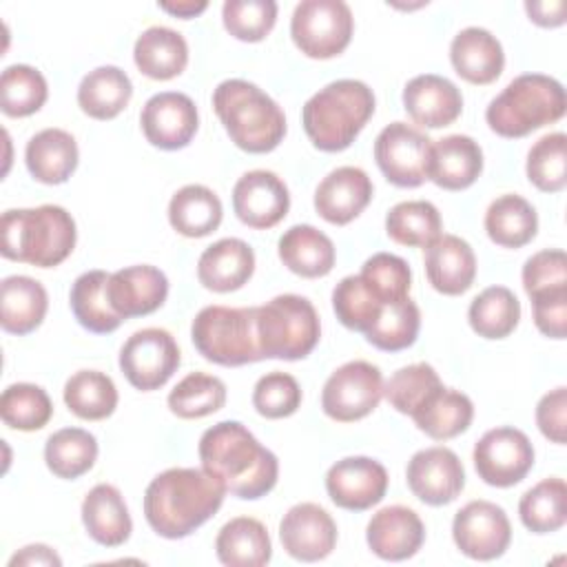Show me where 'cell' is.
<instances>
[{
    "label": "cell",
    "instance_id": "obj_1",
    "mask_svg": "<svg viewBox=\"0 0 567 567\" xmlns=\"http://www.w3.org/2000/svg\"><path fill=\"white\" fill-rule=\"evenodd\" d=\"M197 452L202 467L237 498L257 501L277 485V456L239 421H219L208 427Z\"/></svg>",
    "mask_w": 567,
    "mask_h": 567
},
{
    "label": "cell",
    "instance_id": "obj_2",
    "mask_svg": "<svg viewBox=\"0 0 567 567\" xmlns=\"http://www.w3.org/2000/svg\"><path fill=\"white\" fill-rule=\"evenodd\" d=\"M226 487L204 467H171L157 474L144 492V516L162 538H186L224 503Z\"/></svg>",
    "mask_w": 567,
    "mask_h": 567
},
{
    "label": "cell",
    "instance_id": "obj_3",
    "mask_svg": "<svg viewBox=\"0 0 567 567\" xmlns=\"http://www.w3.org/2000/svg\"><path fill=\"white\" fill-rule=\"evenodd\" d=\"M75 239L71 213L55 204L11 208L0 219V250L11 261L38 268L60 266L73 252Z\"/></svg>",
    "mask_w": 567,
    "mask_h": 567
},
{
    "label": "cell",
    "instance_id": "obj_4",
    "mask_svg": "<svg viewBox=\"0 0 567 567\" xmlns=\"http://www.w3.org/2000/svg\"><path fill=\"white\" fill-rule=\"evenodd\" d=\"M213 109L230 142L246 153H270L286 135L281 106L248 80H224L213 91Z\"/></svg>",
    "mask_w": 567,
    "mask_h": 567
},
{
    "label": "cell",
    "instance_id": "obj_5",
    "mask_svg": "<svg viewBox=\"0 0 567 567\" xmlns=\"http://www.w3.org/2000/svg\"><path fill=\"white\" fill-rule=\"evenodd\" d=\"M374 113V93L361 80H334L319 89L301 111V124L315 148L346 151Z\"/></svg>",
    "mask_w": 567,
    "mask_h": 567
},
{
    "label": "cell",
    "instance_id": "obj_6",
    "mask_svg": "<svg viewBox=\"0 0 567 567\" xmlns=\"http://www.w3.org/2000/svg\"><path fill=\"white\" fill-rule=\"evenodd\" d=\"M567 97L556 78L525 73L514 78L489 104L485 120L489 128L507 140H518L565 115Z\"/></svg>",
    "mask_w": 567,
    "mask_h": 567
},
{
    "label": "cell",
    "instance_id": "obj_7",
    "mask_svg": "<svg viewBox=\"0 0 567 567\" xmlns=\"http://www.w3.org/2000/svg\"><path fill=\"white\" fill-rule=\"evenodd\" d=\"M190 339L197 352L217 365L237 368L264 359L257 339V308L206 306L190 323Z\"/></svg>",
    "mask_w": 567,
    "mask_h": 567
},
{
    "label": "cell",
    "instance_id": "obj_8",
    "mask_svg": "<svg viewBox=\"0 0 567 567\" xmlns=\"http://www.w3.org/2000/svg\"><path fill=\"white\" fill-rule=\"evenodd\" d=\"M319 337V315L306 297L288 292L257 306V339L264 359H303L315 350Z\"/></svg>",
    "mask_w": 567,
    "mask_h": 567
},
{
    "label": "cell",
    "instance_id": "obj_9",
    "mask_svg": "<svg viewBox=\"0 0 567 567\" xmlns=\"http://www.w3.org/2000/svg\"><path fill=\"white\" fill-rule=\"evenodd\" d=\"M354 18L343 0H303L290 18L295 47L312 60H330L352 40Z\"/></svg>",
    "mask_w": 567,
    "mask_h": 567
},
{
    "label": "cell",
    "instance_id": "obj_10",
    "mask_svg": "<svg viewBox=\"0 0 567 567\" xmlns=\"http://www.w3.org/2000/svg\"><path fill=\"white\" fill-rule=\"evenodd\" d=\"M182 363L179 346L164 328H142L133 332L120 350V370L126 381L142 392L159 390Z\"/></svg>",
    "mask_w": 567,
    "mask_h": 567
},
{
    "label": "cell",
    "instance_id": "obj_11",
    "mask_svg": "<svg viewBox=\"0 0 567 567\" xmlns=\"http://www.w3.org/2000/svg\"><path fill=\"white\" fill-rule=\"evenodd\" d=\"M383 396V374L377 365L354 359L337 368L321 392V410L339 423H352L368 416Z\"/></svg>",
    "mask_w": 567,
    "mask_h": 567
},
{
    "label": "cell",
    "instance_id": "obj_12",
    "mask_svg": "<svg viewBox=\"0 0 567 567\" xmlns=\"http://www.w3.org/2000/svg\"><path fill=\"white\" fill-rule=\"evenodd\" d=\"M432 140L412 124L392 122L374 140V159L383 177L399 188H416L427 179Z\"/></svg>",
    "mask_w": 567,
    "mask_h": 567
},
{
    "label": "cell",
    "instance_id": "obj_13",
    "mask_svg": "<svg viewBox=\"0 0 567 567\" xmlns=\"http://www.w3.org/2000/svg\"><path fill=\"white\" fill-rule=\"evenodd\" d=\"M472 461L483 483L512 487L534 467V445L525 432L503 425L487 430L474 445Z\"/></svg>",
    "mask_w": 567,
    "mask_h": 567
},
{
    "label": "cell",
    "instance_id": "obj_14",
    "mask_svg": "<svg viewBox=\"0 0 567 567\" xmlns=\"http://www.w3.org/2000/svg\"><path fill=\"white\" fill-rule=\"evenodd\" d=\"M452 538L472 560H494L512 543V525L505 509L492 501H470L452 520Z\"/></svg>",
    "mask_w": 567,
    "mask_h": 567
},
{
    "label": "cell",
    "instance_id": "obj_15",
    "mask_svg": "<svg viewBox=\"0 0 567 567\" xmlns=\"http://www.w3.org/2000/svg\"><path fill=\"white\" fill-rule=\"evenodd\" d=\"M405 481L410 492L425 505L441 507L463 492L465 470L456 452L443 445H432L419 450L405 470Z\"/></svg>",
    "mask_w": 567,
    "mask_h": 567
},
{
    "label": "cell",
    "instance_id": "obj_16",
    "mask_svg": "<svg viewBox=\"0 0 567 567\" xmlns=\"http://www.w3.org/2000/svg\"><path fill=\"white\" fill-rule=\"evenodd\" d=\"M144 137L162 148L177 151L190 144L197 133L199 115L195 102L179 91H162L146 100L140 113Z\"/></svg>",
    "mask_w": 567,
    "mask_h": 567
},
{
    "label": "cell",
    "instance_id": "obj_17",
    "mask_svg": "<svg viewBox=\"0 0 567 567\" xmlns=\"http://www.w3.org/2000/svg\"><path fill=\"white\" fill-rule=\"evenodd\" d=\"M388 481V472L379 461L370 456H346L330 465L326 492L337 507L365 512L383 501Z\"/></svg>",
    "mask_w": 567,
    "mask_h": 567
},
{
    "label": "cell",
    "instance_id": "obj_18",
    "mask_svg": "<svg viewBox=\"0 0 567 567\" xmlns=\"http://www.w3.org/2000/svg\"><path fill=\"white\" fill-rule=\"evenodd\" d=\"M290 208L288 186L266 168L244 173L233 188V210L237 219L255 230L277 226Z\"/></svg>",
    "mask_w": 567,
    "mask_h": 567
},
{
    "label": "cell",
    "instance_id": "obj_19",
    "mask_svg": "<svg viewBox=\"0 0 567 567\" xmlns=\"http://www.w3.org/2000/svg\"><path fill=\"white\" fill-rule=\"evenodd\" d=\"M279 538L288 556L301 563H317L332 554L337 545V523L317 503L292 505L281 523Z\"/></svg>",
    "mask_w": 567,
    "mask_h": 567
},
{
    "label": "cell",
    "instance_id": "obj_20",
    "mask_svg": "<svg viewBox=\"0 0 567 567\" xmlns=\"http://www.w3.org/2000/svg\"><path fill=\"white\" fill-rule=\"evenodd\" d=\"M372 179L359 166L330 171L315 190V210L328 224L346 226L363 213L372 199Z\"/></svg>",
    "mask_w": 567,
    "mask_h": 567
},
{
    "label": "cell",
    "instance_id": "obj_21",
    "mask_svg": "<svg viewBox=\"0 0 567 567\" xmlns=\"http://www.w3.org/2000/svg\"><path fill=\"white\" fill-rule=\"evenodd\" d=\"M365 540L372 554L383 560H408L421 549L425 525L414 509L405 505H388L372 514L365 527Z\"/></svg>",
    "mask_w": 567,
    "mask_h": 567
},
{
    "label": "cell",
    "instance_id": "obj_22",
    "mask_svg": "<svg viewBox=\"0 0 567 567\" xmlns=\"http://www.w3.org/2000/svg\"><path fill=\"white\" fill-rule=\"evenodd\" d=\"M109 301L111 308L122 317H144L162 308L168 297V279L166 275L151 266L137 264L122 270H115L109 277Z\"/></svg>",
    "mask_w": 567,
    "mask_h": 567
},
{
    "label": "cell",
    "instance_id": "obj_23",
    "mask_svg": "<svg viewBox=\"0 0 567 567\" xmlns=\"http://www.w3.org/2000/svg\"><path fill=\"white\" fill-rule=\"evenodd\" d=\"M403 109L414 124L425 128H441L458 120L463 111V95L447 78L423 73L405 84Z\"/></svg>",
    "mask_w": 567,
    "mask_h": 567
},
{
    "label": "cell",
    "instance_id": "obj_24",
    "mask_svg": "<svg viewBox=\"0 0 567 567\" xmlns=\"http://www.w3.org/2000/svg\"><path fill=\"white\" fill-rule=\"evenodd\" d=\"M423 264L430 286L447 297L467 292L476 277V255L472 246L456 235H439L425 248Z\"/></svg>",
    "mask_w": 567,
    "mask_h": 567
},
{
    "label": "cell",
    "instance_id": "obj_25",
    "mask_svg": "<svg viewBox=\"0 0 567 567\" xmlns=\"http://www.w3.org/2000/svg\"><path fill=\"white\" fill-rule=\"evenodd\" d=\"M483 173V151L470 135H447L432 142L427 179L443 190H465Z\"/></svg>",
    "mask_w": 567,
    "mask_h": 567
},
{
    "label": "cell",
    "instance_id": "obj_26",
    "mask_svg": "<svg viewBox=\"0 0 567 567\" xmlns=\"http://www.w3.org/2000/svg\"><path fill=\"white\" fill-rule=\"evenodd\" d=\"M255 272L252 248L237 237H224L210 244L197 261V279L206 290L233 292L239 290Z\"/></svg>",
    "mask_w": 567,
    "mask_h": 567
},
{
    "label": "cell",
    "instance_id": "obj_27",
    "mask_svg": "<svg viewBox=\"0 0 567 567\" xmlns=\"http://www.w3.org/2000/svg\"><path fill=\"white\" fill-rule=\"evenodd\" d=\"M450 62L465 82L492 84L503 73L505 53L487 29L465 27L452 38Z\"/></svg>",
    "mask_w": 567,
    "mask_h": 567
},
{
    "label": "cell",
    "instance_id": "obj_28",
    "mask_svg": "<svg viewBox=\"0 0 567 567\" xmlns=\"http://www.w3.org/2000/svg\"><path fill=\"white\" fill-rule=\"evenodd\" d=\"M86 534L102 547H120L133 532V520L122 492L115 485L97 483L82 501Z\"/></svg>",
    "mask_w": 567,
    "mask_h": 567
},
{
    "label": "cell",
    "instance_id": "obj_29",
    "mask_svg": "<svg viewBox=\"0 0 567 567\" xmlns=\"http://www.w3.org/2000/svg\"><path fill=\"white\" fill-rule=\"evenodd\" d=\"M78 144L64 128L38 131L24 148V162L31 177L40 184H64L78 168Z\"/></svg>",
    "mask_w": 567,
    "mask_h": 567
},
{
    "label": "cell",
    "instance_id": "obj_30",
    "mask_svg": "<svg viewBox=\"0 0 567 567\" xmlns=\"http://www.w3.org/2000/svg\"><path fill=\"white\" fill-rule=\"evenodd\" d=\"M277 252L284 266L303 279L326 277L337 259L332 239L310 224L290 226L279 237Z\"/></svg>",
    "mask_w": 567,
    "mask_h": 567
},
{
    "label": "cell",
    "instance_id": "obj_31",
    "mask_svg": "<svg viewBox=\"0 0 567 567\" xmlns=\"http://www.w3.org/2000/svg\"><path fill=\"white\" fill-rule=\"evenodd\" d=\"M49 297L44 286L27 275H11L0 286V326L9 334L33 332L47 315Z\"/></svg>",
    "mask_w": 567,
    "mask_h": 567
},
{
    "label": "cell",
    "instance_id": "obj_32",
    "mask_svg": "<svg viewBox=\"0 0 567 567\" xmlns=\"http://www.w3.org/2000/svg\"><path fill=\"white\" fill-rule=\"evenodd\" d=\"M133 60L140 73L146 78L173 80L188 64V44L175 29L148 27L135 40Z\"/></svg>",
    "mask_w": 567,
    "mask_h": 567
},
{
    "label": "cell",
    "instance_id": "obj_33",
    "mask_svg": "<svg viewBox=\"0 0 567 567\" xmlns=\"http://www.w3.org/2000/svg\"><path fill=\"white\" fill-rule=\"evenodd\" d=\"M219 563L228 567H261L272 556L268 529L252 516L230 518L215 538Z\"/></svg>",
    "mask_w": 567,
    "mask_h": 567
},
{
    "label": "cell",
    "instance_id": "obj_34",
    "mask_svg": "<svg viewBox=\"0 0 567 567\" xmlns=\"http://www.w3.org/2000/svg\"><path fill=\"white\" fill-rule=\"evenodd\" d=\"M131 78L113 64L89 71L78 86V104L93 120H113L131 102Z\"/></svg>",
    "mask_w": 567,
    "mask_h": 567
},
{
    "label": "cell",
    "instance_id": "obj_35",
    "mask_svg": "<svg viewBox=\"0 0 567 567\" xmlns=\"http://www.w3.org/2000/svg\"><path fill=\"white\" fill-rule=\"evenodd\" d=\"M224 217L221 202L215 190L202 184L182 186L168 202L171 226L190 239L206 237L219 228Z\"/></svg>",
    "mask_w": 567,
    "mask_h": 567
},
{
    "label": "cell",
    "instance_id": "obj_36",
    "mask_svg": "<svg viewBox=\"0 0 567 567\" xmlns=\"http://www.w3.org/2000/svg\"><path fill=\"white\" fill-rule=\"evenodd\" d=\"M109 272L104 270H89L82 272L73 286H71V295H69V303L73 310V317L78 319V323L95 334H109L113 330L120 328V323L124 321L109 301Z\"/></svg>",
    "mask_w": 567,
    "mask_h": 567
},
{
    "label": "cell",
    "instance_id": "obj_37",
    "mask_svg": "<svg viewBox=\"0 0 567 567\" xmlns=\"http://www.w3.org/2000/svg\"><path fill=\"white\" fill-rule=\"evenodd\" d=\"M485 230L496 246L523 248L536 237V208L520 195H501L485 210Z\"/></svg>",
    "mask_w": 567,
    "mask_h": 567
},
{
    "label": "cell",
    "instance_id": "obj_38",
    "mask_svg": "<svg viewBox=\"0 0 567 567\" xmlns=\"http://www.w3.org/2000/svg\"><path fill=\"white\" fill-rule=\"evenodd\" d=\"M412 419L430 439L447 441L470 427L474 405L467 394L452 388H441L412 414Z\"/></svg>",
    "mask_w": 567,
    "mask_h": 567
},
{
    "label": "cell",
    "instance_id": "obj_39",
    "mask_svg": "<svg viewBox=\"0 0 567 567\" xmlns=\"http://www.w3.org/2000/svg\"><path fill=\"white\" fill-rule=\"evenodd\" d=\"M97 458V441L89 430L62 427L44 443V463L58 478H80Z\"/></svg>",
    "mask_w": 567,
    "mask_h": 567
},
{
    "label": "cell",
    "instance_id": "obj_40",
    "mask_svg": "<svg viewBox=\"0 0 567 567\" xmlns=\"http://www.w3.org/2000/svg\"><path fill=\"white\" fill-rule=\"evenodd\" d=\"M467 321L483 339H505L520 321V301L509 288L489 286L472 299Z\"/></svg>",
    "mask_w": 567,
    "mask_h": 567
},
{
    "label": "cell",
    "instance_id": "obj_41",
    "mask_svg": "<svg viewBox=\"0 0 567 567\" xmlns=\"http://www.w3.org/2000/svg\"><path fill=\"white\" fill-rule=\"evenodd\" d=\"M66 408L84 421H102L117 408V388L113 379L100 370H80L64 383Z\"/></svg>",
    "mask_w": 567,
    "mask_h": 567
},
{
    "label": "cell",
    "instance_id": "obj_42",
    "mask_svg": "<svg viewBox=\"0 0 567 567\" xmlns=\"http://www.w3.org/2000/svg\"><path fill=\"white\" fill-rule=\"evenodd\" d=\"M443 230L439 208L425 199L399 202L385 215V233L392 241L410 248H427Z\"/></svg>",
    "mask_w": 567,
    "mask_h": 567
},
{
    "label": "cell",
    "instance_id": "obj_43",
    "mask_svg": "<svg viewBox=\"0 0 567 567\" xmlns=\"http://www.w3.org/2000/svg\"><path fill=\"white\" fill-rule=\"evenodd\" d=\"M520 523L532 534L558 532L567 520V485L563 478L551 476L536 483L520 496Z\"/></svg>",
    "mask_w": 567,
    "mask_h": 567
},
{
    "label": "cell",
    "instance_id": "obj_44",
    "mask_svg": "<svg viewBox=\"0 0 567 567\" xmlns=\"http://www.w3.org/2000/svg\"><path fill=\"white\" fill-rule=\"evenodd\" d=\"M49 86L44 75L29 64H11L0 75V106L9 117H27L44 106Z\"/></svg>",
    "mask_w": 567,
    "mask_h": 567
},
{
    "label": "cell",
    "instance_id": "obj_45",
    "mask_svg": "<svg viewBox=\"0 0 567 567\" xmlns=\"http://www.w3.org/2000/svg\"><path fill=\"white\" fill-rule=\"evenodd\" d=\"M168 410L179 419H204L226 403V385L206 372L186 374L168 394Z\"/></svg>",
    "mask_w": 567,
    "mask_h": 567
},
{
    "label": "cell",
    "instance_id": "obj_46",
    "mask_svg": "<svg viewBox=\"0 0 567 567\" xmlns=\"http://www.w3.org/2000/svg\"><path fill=\"white\" fill-rule=\"evenodd\" d=\"M0 416L11 430H42L53 416V403L35 383H11L0 396Z\"/></svg>",
    "mask_w": 567,
    "mask_h": 567
},
{
    "label": "cell",
    "instance_id": "obj_47",
    "mask_svg": "<svg viewBox=\"0 0 567 567\" xmlns=\"http://www.w3.org/2000/svg\"><path fill=\"white\" fill-rule=\"evenodd\" d=\"M441 388L443 383L436 370L430 363L419 361V363L399 368L383 383V396L396 412L412 416Z\"/></svg>",
    "mask_w": 567,
    "mask_h": 567
},
{
    "label": "cell",
    "instance_id": "obj_48",
    "mask_svg": "<svg viewBox=\"0 0 567 567\" xmlns=\"http://www.w3.org/2000/svg\"><path fill=\"white\" fill-rule=\"evenodd\" d=\"M421 328V312L419 306L408 297L399 303L383 306L379 319L365 332L368 343L383 352H399L410 348Z\"/></svg>",
    "mask_w": 567,
    "mask_h": 567
},
{
    "label": "cell",
    "instance_id": "obj_49",
    "mask_svg": "<svg viewBox=\"0 0 567 567\" xmlns=\"http://www.w3.org/2000/svg\"><path fill=\"white\" fill-rule=\"evenodd\" d=\"M527 179L543 193H558L567 184V137L565 133L543 135L527 153Z\"/></svg>",
    "mask_w": 567,
    "mask_h": 567
},
{
    "label": "cell",
    "instance_id": "obj_50",
    "mask_svg": "<svg viewBox=\"0 0 567 567\" xmlns=\"http://www.w3.org/2000/svg\"><path fill=\"white\" fill-rule=\"evenodd\" d=\"M332 308L337 319L348 330L365 334L370 326L379 319L383 303L359 275H348L332 290Z\"/></svg>",
    "mask_w": 567,
    "mask_h": 567
},
{
    "label": "cell",
    "instance_id": "obj_51",
    "mask_svg": "<svg viewBox=\"0 0 567 567\" xmlns=\"http://www.w3.org/2000/svg\"><path fill=\"white\" fill-rule=\"evenodd\" d=\"M359 277L379 297L383 306L408 299L412 286V272L403 257L392 252H374L361 266Z\"/></svg>",
    "mask_w": 567,
    "mask_h": 567
},
{
    "label": "cell",
    "instance_id": "obj_52",
    "mask_svg": "<svg viewBox=\"0 0 567 567\" xmlns=\"http://www.w3.org/2000/svg\"><path fill=\"white\" fill-rule=\"evenodd\" d=\"M226 31L241 42H261L277 22L272 0H226L221 7Z\"/></svg>",
    "mask_w": 567,
    "mask_h": 567
},
{
    "label": "cell",
    "instance_id": "obj_53",
    "mask_svg": "<svg viewBox=\"0 0 567 567\" xmlns=\"http://www.w3.org/2000/svg\"><path fill=\"white\" fill-rule=\"evenodd\" d=\"M252 405L266 419H286L301 405V388L288 372L272 370L255 383Z\"/></svg>",
    "mask_w": 567,
    "mask_h": 567
},
{
    "label": "cell",
    "instance_id": "obj_54",
    "mask_svg": "<svg viewBox=\"0 0 567 567\" xmlns=\"http://www.w3.org/2000/svg\"><path fill=\"white\" fill-rule=\"evenodd\" d=\"M523 288L529 297L551 288L567 286V257L560 248H547L534 252L523 266Z\"/></svg>",
    "mask_w": 567,
    "mask_h": 567
},
{
    "label": "cell",
    "instance_id": "obj_55",
    "mask_svg": "<svg viewBox=\"0 0 567 567\" xmlns=\"http://www.w3.org/2000/svg\"><path fill=\"white\" fill-rule=\"evenodd\" d=\"M532 299L534 323L549 339H565L567 334V286L536 292Z\"/></svg>",
    "mask_w": 567,
    "mask_h": 567
},
{
    "label": "cell",
    "instance_id": "obj_56",
    "mask_svg": "<svg viewBox=\"0 0 567 567\" xmlns=\"http://www.w3.org/2000/svg\"><path fill=\"white\" fill-rule=\"evenodd\" d=\"M536 425L545 439L563 445L567 439V390L558 385L536 405Z\"/></svg>",
    "mask_w": 567,
    "mask_h": 567
},
{
    "label": "cell",
    "instance_id": "obj_57",
    "mask_svg": "<svg viewBox=\"0 0 567 567\" xmlns=\"http://www.w3.org/2000/svg\"><path fill=\"white\" fill-rule=\"evenodd\" d=\"M525 11L538 27H560L565 22V2H525Z\"/></svg>",
    "mask_w": 567,
    "mask_h": 567
},
{
    "label": "cell",
    "instance_id": "obj_58",
    "mask_svg": "<svg viewBox=\"0 0 567 567\" xmlns=\"http://www.w3.org/2000/svg\"><path fill=\"white\" fill-rule=\"evenodd\" d=\"M16 565H55V567H60L62 558L49 545L35 543V545L22 547L20 551H16L9 558V567H16Z\"/></svg>",
    "mask_w": 567,
    "mask_h": 567
},
{
    "label": "cell",
    "instance_id": "obj_59",
    "mask_svg": "<svg viewBox=\"0 0 567 567\" xmlns=\"http://www.w3.org/2000/svg\"><path fill=\"white\" fill-rule=\"evenodd\" d=\"M208 2H193V0H184V2H159V9L171 13V16H177L182 20H188V18H195L199 16L202 11H206Z\"/></svg>",
    "mask_w": 567,
    "mask_h": 567
}]
</instances>
